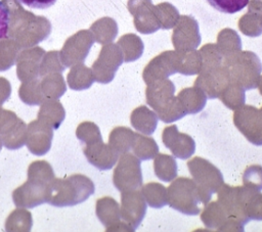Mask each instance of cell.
Instances as JSON below:
<instances>
[{"label": "cell", "instance_id": "6da1fadb", "mask_svg": "<svg viewBox=\"0 0 262 232\" xmlns=\"http://www.w3.org/2000/svg\"><path fill=\"white\" fill-rule=\"evenodd\" d=\"M54 179L51 166L45 160L32 163L28 171V180L12 192V199L16 206L35 207L45 203L49 183Z\"/></svg>", "mask_w": 262, "mask_h": 232}, {"label": "cell", "instance_id": "7a4b0ae2", "mask_svg": "<svg viewBox=\"0 0 262 232\" xmlns=\"http://www.w3.org/2000/svg\"><path fill=\"white\" fill-rule=\"evenodd\" d=\"M94 184L86 176L75 174L51 180L47 190V203L54 206H72L85 201L94 193Z\"/></svg>", "mask_w": 262, "mask_h": 232}, {"label": "cell", "instance_id": "3957f363", "mask_svg": "<svg viewBox=\"0 0 262 232\" xmlns=\"http://www.w3.org/2000/svg\"><path fill=\"white\" fill-rule=\"evenodd\" d=\"M145 91L146 102L164 123H171L183 118L184 112L179 99L174 96V85L169 80H157Z\"/></svg>", "mask_w": 262, "mask_h": 232}, {"label": "cell", "instance_id": "277c9868", "mask_svg": "<svg viewBox=\"0 0 262 232\" xmlns=\"http://www.w3.org/2000/svg\"><path fill=\"white\" fill-rule=\"evenodd\" d=\"M187 166L198 186L201 202L207 204L212 193L217 192L221 188L223 184L222 174L207 159L198 156L188 160Z\"/></svg>", "mask_w": 262, "mask_h": 232}, {"label": "cell", "instance_id": "5b68a950", "mask_svg": "<svg viewBox=\"0 0 262 232\" xmlns=\"http://www.w3.org/2000/svg\"><path fill=\"white\" fill-rule=\"evenodd\" d=\"M167 199L170 206L185 215H198L201 201L196 184L193 180L180 177L167 189Z\"/></svg>", "mask_w": 262, "mask_h": 232}, {"label": "cell", "instance_id": "8992f818", "mask_svg": "<svg viewBox=\"0 0 262 232\" xmlns=\"http://www.w3.org/2000/svg\"><path fill=\"white\" fill-rule=\"evenodd\" d=\"M113 181L121 192L140 188L142 176L139 159L128 152L121 154L119 164L114 171Z\"/></svg>", "mask_w": 262, "mask_h": 232}, {"label": "cell", "instance_id": "52a82bcc", "mask_svg": "<svg viewBox=\"0 0 262 232\" xmlns=\"http://www.w3.org/2000/svg\"><path fill=\"white\" fill-rule=\"evenodd\" d=\"M233 123L248 141L262 145V113L252 105H242L233 113Z\"/></svg>", "mask_w": 262, "mask_h": 232}, {"label": "cell", "instance_id": "ba28073f", "mask_svg": "<svg viewBox=\"0 0 262 232\" xmlns=\"http://www.w3.org/2000/svg\"><path fill=\"white\" fill-rule=\"evenodd\" d=\"M26 124L11 110L0 108V138L8 149H17L26 143Z\"/></svg>", "mask_w": 262, "mask_h": 232}, {"label": "cell", "instance_id": "9c48e42d", "mask_svg": "<svg viewBox=\"0 0 262 232\" xmlns=\"http://www.w3.org/2000/svg\"><path fill=\"white\" fill-rule=\"evenodd\" d=\"M121 217L128 227L135 230L143 219L146 211V203L142 192L137 189L122 192Z\"/></svg>", "mask_w": 262, "mask_h": 232}, {"label": "cell", "instance_id": "30bf717a", "mask_svg": "<svg viewBox=\"0 0 262 232\" xmlns=\"http://www.w3.org/2000/svg\"><path fill=\"white\" fill-rule=\"evenodd\" d=\"M53 129L47 124L36 120L27 126L26 145L36 155H44L51 147Z\"/></svg>", "mask_w": 262, "mask_h": 232}, {"label": "cell", "instance_id": "8fae6325", "mask_svg": "<svg viewBox=\"0 0 262 232\" xmlns=\"http://www.w3.org/2000/svg\"><path fill=\"white\" fill-rule=\"evenodd\" d=\"M83 151L88 161L99 170H110L119 157V153L110 144H104L101 138L85 143Z\"/></svg>", "mask_w": 262, "mask_h": 232}, {"label": "cell", "instance_id": "7c38bea8", "mask_svg": "<svg viewBox=\"0 0 262 232\" xmlns=\"http://www.w3.org/2000/svg\"><path fill=\"white\" fill-rule=\"evenodd\" d=\"M163 142L169 148L173 155L179 158H187L194 152L193 139L184 133H179L176 126L167 127L163 132Z\"/></svg>", "mask_w": 262, "mask_h": 232}, {"label": "cell", "instance_id": "4fadbf2b", "mask_svg": "<svg viewBox=\"0 0 262 232\" xmlns=\"http://www.w3.org/2000/svg\"><path fill=\"white\" fill-rule=\"evenodd\" d=\"M40 105L37 120L47 124L52 129H58L66 117L61 103L56 99H46Z\"/></svg>", "mask_w": 262, "mask_h": 232}, {"label": "cell", "instance_id": "5bb4252c", "mask_svg": "<svg viewBox=\"0 0 262 232\" xmlns=\"http://www.w3.org/2000/svg\"><path fill=\"white\" fill-rule=\"evenodd\" d=\"M179 102L187 113H198L201 111L207 101V95L200 88H186L182 89L177 95Z\"/></svg>", "mask_w": 262, "mask_h": 232}, {"label": "cell", "instance_id": "9a60e30c", "mask_svg": "<svg viewBox=\"0 0 262 232\" xmlns=\"http://www.w3.org/2000/svg\"><path fill=\"white\" fill-rule=\"evenodd\" d=\"M130 120L131 125L136 130L147 135H150L155 132L158 122L157 114L144 105L135 108L131 113Z\"/></svg>", "mask_w": 262, "mask_h": 232}, {"label": "cell", "instance_id": "2e32d148", "mask_svg": "<svg viewBox=\"0 0 262 232\" xmlns=\"http://www.w3.org/2000/svg\"><path fill=\"white\" fill-rule=\"evenodd\" d=\"M96 215L105 227L120 223L121 212L119 204L115 199L111 197H103L97 200Z\"/></svg>", "mask_w": 262, "mask_h": 232}, {"label": "cell", "instance_id": "e0dca14e", "mask_svg": "<svg viewBox=\"0 0 262 232\" xmlns=\"http://www.w3.org/2000/svg\"><path fill=\"white\" fill-rule=\"evenodd\" d=\"M134 134L129 128L125 127H118L115 128L108 138V144L119 153L123 154L125 152H128V150L131 148Z\"/></svg>", "mask_w": 262, "mask_h": 232}, {"label": "cell", "instance_id": "ac0fdd59", "mask_svg": "<svg viewBox=\"0 0 262 232\" xmlns=\"http://www.w3.org/2000/svg\"><path fill=\"white\" fill-rule=\"evenodd\" d=\"M133 152L140 159L146 160L152 158L158 153V145L150 137L141 136L137 133L134 134L132 146Z\"/></svg>", "mask_w": 262, "mask_h": 232}, {"label": "cell", "instance_id": "d6986e66", "mask_svg": "<svg viewBox=\"0 0 262 232\" xmlns=\"http://www.w3.org/2000/svg\"><path fill=\"white\" fill-rule=\"evenodd\" d=\"M142 194L145 201L151 207H162L168 203L167 189L156 182L148 183L142 187Z\"/></svg>", "mask_w": 262, "mask_h": 232}, {"label": "cell", "instance_id": "ffe728a7", "mask_svg": "<svg viewBox=\"0 0 262 232\" xmlns=\"http://www.w3.org/2000/svg\"><path fill=\"white\" fill-rule=\"evenodd\" d=\"M155 173L163 181H171L177 175V165L170 155L160 153L155 159Z\"/></svg>", "mask_w": 262, "mask_h": 232}, {"label": "cell", "instance_id": "44dd1931", "mask_svg": "<svg viewBox=\"0 0 262 232\" xmlns=\"http://www.w3.org/2000/svg\"><path fill=\"white\" fill-rule=\"evenodd\" d=\"M18 95L20 100L28 105H40L44 100H46L42 93L41 85L38 82H27L23 84L19 87Z\"/></svg>", "mask_w": 262, "mask_h": 232}, {"label": "cell", "instance_id": "7402d4cb", "mask_svg": "<svg viewBox=\"0 0 262 232\" xmlns=\"http://www.w3.org/2000/svg\"><path fill=\"white\" fill-rule=\"evenodd\" d=\"M31 226V214L25 210H15L12 212L5 223L6 231H30Z\"/></svg>", "mask_w": 262, "mask_h": 232}, {"label": "cell", "instance_id": "603a6c76", "mask_svg": "<svg viewBox=\"0 0 262 232\" xmlns=\"http://www.w3.org/2000/svg\"><path fill=\"white\" fill-rule=\"evenodd\" d=\"M222 102L230 109H236L245 104V89L230 84L219 95Z\"/></svg>", "mask_w": 262, "mask_h": 232}, {"label": "cell", "instance_id": "cb8c5ba5", "mask_svg": "<svg viewBox=\"0 0 262 232\" xmlns=\"http://www.w3.org/2000/svg\"><path fill=\"white\" fill-rule=\"evenodd\" d=\"M214 9L227 14H233L244 9L250 0H206Z\"/></svg>", "mask_w": 262, "mask_h": 232}, {"label": "cell", "instance_id": "d4e9b609", "mask_svg": "<svg viewBox=\"0 0 262 232\" xmlns=\"http://www.w3.org/2000/svg\"><path fill=\"white\" fill-rule=\"evenodd\" d=\"M76 135L84 144L101 138L98 127L91 122H84L80 124L77 128Z\"/></svg>", "mask_w": 262, "mask_h": 232}, {"label": "cell", "instance_id": "484cf974", "mask_svg": "<svg viewBox=\"0 0 262 232\" xmlns=\"http://www.w3.org/2000/svg\"><path fill=\"white\" fill-rule=\"evenodd\" d=\"M40 85L42 93L46 99H57L66 92V85L60 76L55 83H52V81H44Z\"/></svg>", "mask_w": 262, "mask_h": 232}, {"label": "cell", "instance_id": "4316f807", "mask_svg": "<svg viewBox=\"0 0 262 232\" xmlns=\"http://www.w3.org/2000/svg\"><path fill=\"white\" fill-rule=\"evenodd\" d=\"M244 181L246 187L255 190L262 189V167L251 166L248 168L244 175Z\"/></svg>", "mask_w": 262, "mask_h": 232}, {"label": "cell", "instance_id": "83f0119b", "mask_svg": "<svg viewBox=\"0 0 262 232\" xmlns=\"http://www.w3.org/2000/svg\"><path fill=\"white\" fill-rule=\"evenodd\" d=\"M10 28V10L7 5L0 1V40L7 37Z\"/></svg>", "mask_w": 262, "mask_h": 232}, {"label": "cell", "instance_id": "f1b7e54d", "mask_svg": "<svg viewBox=\"0 0 262 232\" xmlns=\"http://www.w3.org/2000/svg\"><path fill=\"white\" fill-rule=\"evenodd\" d=\"M19 2L29 8L46 9L51 7L56 2V0H19Z\"/></svg>", "mask_w": 262, "mask_h": 232}, {"label": "cell", "instance_id": "f546056e", "mask_svg": "<svg viewBox=\"0 0 262 232\" xmlns=\"http://www.w3.org/2000/svg\"><path fill=\"white\" fill-rule=\"evenodd\" d=\"M11 93L10 84L5 79H0V106L9 98Z\"/></svg>", "mask_w": 262, "mask_h": 232}, {"label": "cell", "instance_id": "4dcf8cb0", "mask_svg": "<svg viewBox=\"0 0 262 232\" xmlns=\"http://www.w3.org/2000/svg\"><path fill=\"white\" fill-rule=\"evenodd\" d=\"M2 145H3V143H2V140H1V138H0V150H1V148H2Z\"/></svg>", "mask_w": 262, "mask_h": 232}]
</instances>
